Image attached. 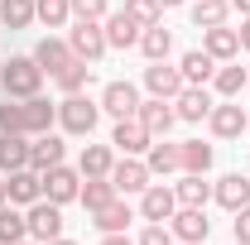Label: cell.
Segmentation results:
<instances>
[{"instance_id": "31", "label": "cell", "mask_w": 250, "mask_h": 245, "mask_svg": "<svg viewBox=\"0 0 250 245\" xmlns=\"http://www.w3.org/2000/svg\"><path fill=\"white\" fill-rule=\"evenodd\" d=\"M29 236V216H20L15 207H0V245H15Z\"/></svg>"}, {"instance_id": "15", "label": "cell", "mask_w": 250, "mask_h": 245, "mask_svg": "<svg viewBox=\"0 0 250 245\" xmlns=\"http://www.w3.org/2000/svg\"><path fill=\"white\" fill-rule=\"evenodd\" d=\"M111 144H116L121 154H149L154 135L140 125V116H130V121H116V135H111Z\"/></svg>"}, {"instance_id": "2", "label": "cell", "mask_w": 250, "mask_h": 245, "mask_svg": "<svg viewBox=\"0 0 250 245\" xmlns=\"http://www.w3.org/2000/svg\"><path fill=\"white\" fill-rule=\"evenodd\" d=\"M96 116H101V106L87 101L82 92H72V96L58 106V125L67 130V135H92V130H96Z\"/></svg>"}, {"instance_id": "41", "label": "cell", "mask_w": 250, "mask_h": 245, "mask_svg": "<svg viewBox=\"0 0 250 245\" xmlns=\"http://www.w3.org/2000/svg\"><path fill=\"white\" fill-rule=\"evenodd\" d=\"M236 245H250V207L236 212Z\"/></svg>"}, {"instance_id": "29", "label": "cell", "mask_w": 250, "mask_h": 245, "mask_svg": "<svg viewBox=\"0 0 250 245\" xmlns=\"http://www.w3.org/2000/svg\"><path fill=\"white\" fill-rule=\"evenodd\" d=\"M111 197H121L111 178H87V183H82V192H77V202H82L87 212H96V207H106Z\"/></svg>"}, {"instance_id": "6", "label": "cell", "mask_w": 250, "mask_h": 245, "mask_svg": "<svg viewBox=\"0 0 250 245\" xmlns=\"http://www.w3.org/2000/svg\"><path fill=\"white\" fill-rule=\"evenodd\" d=\"M29 236H34V241H43V245L62 236V207H58V202L39 197V202L29 207Z\"/></svg>"}, {"instance_id": "17", "label": "cell", "mask_w": 250, "mask_h": 245, "mask_svg": "<svg viewBox=\"0 0 250 245\" xmlns=\"http://www.w3.org/2000/svg\"><path fill=\"white\" fill-rule=\"evenodd\" d=\"M178 72H183V82H188V87H207V82L217 77V58H212L207 48H192V53H183Z\"/></svg>"}, {"instance_id": "24", "label": "cell", "mask_w": 250, "mask_h": 245, "mask_svg": "<svg viewBox=\"0 0 250 245\" xmlns=\"http://www.w3.org/2000/svg\"><path fill=\"white\" fill-rule=\"evenodd\" d=\"M92 216H96V231H101V236H111V231H125V226L135 221V212L125 207L121 197H111V202H106V207H96Z\"/></svg>"}, {"instance_id": "20", "label": "cell", "mask_w": 250, "mask_h": 245, "mask_svg": "<svg viewBox=\"0 0 250 245\" xmlns=\"http://www.w3.org/2000/svg\"><path fill=\"white\" fill-rule=\"evenodd\" d=\"M101 29H106V48H130V43H140V24H135L125 10L106 15V20H101Z\"/></svg>"}, {"instance_id": "16", "label": "cell", "mask_w": 250, "mask_h": 245, "mask_svg": "<svg viewBox=\"0 0 250 245\" xmlns=\"http://www.w3.org/2000/svg\"><path fill=\"white\" fill-rule=\"evenodd\" d=\"M212 92L207 87H183V92L173 96V111H178V121H207L212 116Z\"/></svg>"}, {"instance_id": "32", "label": "cell", "mask_w": 250, "mask_h": 245, "mask_svg": "<svg viewBox=\"0 0 250 245\" xmlns=\"http://www.w3.org/2000/svg\"><path fill=\"white\" fill-rule=\"evenodd\" d=\"M34 15H39V10H34V0H0V20H5L10 29H29Z\"/></svg>"}, {"instance_id": "8", "label": "cell", "mask_w": 250, "mask_h": 245, "mask_svg": "<svg viewBox=\"0 0 250 245\" xmlns=\"http://www.w3.org/2000/svg\"><path fill=\"white\" fill-rule=\"evenodd\" d=\"M149 178H154V173H149V163H140L135 154H125L121 163H111V183H116L121 197H125V192H145Z\"/></svg>"}, {"instance_id": "43", "label": "cell", "mask_w": 250, "mask_h": 245, "mask_svg": "<svg viewBox=\"0 0 250 245\" xmlns=\"http://www.w3.org/2000/svg\"><path fill=\"white\" fill-rule=\"evenodd\" d=\"M236 34H241V48H246V53H250V15H246V20H241V29H236Z\"/></svg>"}, {"instance_id": "12", "label": "cell", "mask_w": 250, "mask_h": 245, "mask_svg": "<svg viewBox=\"0 0 250 245\" xmlns=\"http://www.w3.org/2000/svg\"><path fill=\"white\" fill-rule=\"evenodd\" d=\"M145 87H149V96L173 101L188 82H183V72H178V67H168V62H149V67H145Z\"/></svg>"}, {"instance_id": "48", "label": "cell", "mask_w": 250, "mask_h": 245, "mask_svg": "<svg viewBox=\"0 0 250 245\" xmlns=\"http://www.w3.org/2000/svg\"><path fill=\"white\" fill-rule=\"evenodd\" d=\"M15 245H24V241H15Z\"/></svg>"}, {"instance_id": "23", "label": "cell", "mask_w": 250, "mask_h": 245, "mask_svg": "<svg viewBox=\"0 0 250 245\" xmlns=\"http://www.w3.org/2000/svg\"><path fill=\"white\" fill-rule=\"evenodd\" d=\"M29 168V135H0V173Z\"/></svg>"}, {"instance_id": "10", "label": "cell", "mask_w": 250, "mask_h": 245, "mask_svg": "<svg viewBox=\"0 0 250 245\" xmlns=\"http://www.w3.org/2000/svg\"><path fill=\"white\" fill-rule=\"evenodd\" d=\"M20 130L24 135H48L53 130V121H58V106L53 101H43V96H29V101H20Z\"/></svg>"}, {"instance_id": "18", "label": "cell", "mask_w": 250, "mask_h": 245, "mask_svg": "<svg viewBox=\"0 0 250 245\" xmlns=\"http://www.w3.org/2000/svg\"><path fill=\"white\" fill-rule=\"evenodd\" d=\"M202 48H207L217 62H231L236 53H241V34L226 29V24H212V29H202Z\"/></svg>"}, {"instance_id": "45", "label": "cell", "mask_w": 250, "mask_h": 245, "mask_svg": "<svg viewBox=\"0 0 250 245\" xmlns=\"http://www.w3.org/2000/svg\"><path fill=\"white\" fill-rule=\"evenodd\" d=\"M173 5H183V0H159V10H173Z\"/></svg>"}, {"instance_id": "46", "label": "cell", "mask_w": 250, "mask_h": 245, "mask_svg": "<svg viewBox=\"0 0 250 245\" xmlns=\"http://www.w3.org/2000/svg\"><path fill=\"white\" fill-rule=\"evenodd\" d=\"M48 245H77V241H62V236H58V241H48Z\"/></svg>"}, {"instance_id": "19", "label": "cell", "mask_w": 250, "mask_h": 245, "mask_svg": "<svg viewBox=\"0 0 250 245\" xmlns=\"http://www.w3.org/2000/svg\"><path fill=\"white\" fill-rule=\"evenodd\" d=\"M212 197H217L226 212H241V207H250V178H241V173H226L221 183H212Z\"/></svg>"}, {"instance_id": "38", "label": "cell", "mask_w": 250, "mask_h": 245, "mask_svg": "<svg viewBox=\"0 0 250 245\" xmlns=\"http://www.w3.org/2000/svg\"><path fill=\"white\" fill-rule=\"evenodd\" d=\"M135 245H178V241H173V231H168L164 221H149V226L140 231V241H135Z\"/></svg>"}, {"instance_id": "26", "label": "cell", "mask_w": 250, "mask_h": 245, "mask_svg": "<svg viewBox=\"0 0 250 245\" xmlns=\"http://www.w3.org/2000/svg\"><path fill=\"white\" fill-rule=\"evenodd\" d=\"M178 168H183V173H207V168H212V144L183 140V144H178Z\"/></svg>"}, {"instance_id": "9", "label": "cell", "mask_w": 250, "mask_h": 245, "mask_svg": "<svg viewBox=\"0 0 250 245\" xmlns=\"http://www.w3.org/2000/svg\"><path fill=\"white\" fill-rule=\"evenodd\" d=\"M173 212H178V192H173V187L149 183L140 192V216H145V221H168Z\"/></svg>"}, {"instance_id": "13", "label": "cell", "mask_w": 250, "mask_h": 245, "mask_svg": "<svg viewBox=\"0 0 250 245\" xmlns=\"http://www.w3.org/2000/svg\"><path fill=\"white\" fill-rule=\"evenodd\" d=\"M135 116H140V125H145L154 140H164V135L173 130V121H178V111H173L164 96H154V101H140V111H135Z\"/></svg>"}, {"instance_id": "28", "label": "cell", "mask_w": 250, "mask_h": 245, "mask_svg": "<svg viewBox=\"0 0 250 245\" xmlns=\"http://www.w3.org/2000/svg\"><path fill=\"white\" fill-rule=\"evenodd\" d=\"M168 48H173V34L164 29V24H149V29H140V53L149 62H164L168 58Z\"/></svg>"}, {"instance_id": "35", "label": "cell", "mask_w": 250, "mask_h": 245, "mask_svg": "<svg viewBox=\"0 0 250 245\" xmlns=\"http://www.w3.org/2000/svg\"><path fill=\"white\" fill-rule=\"evenodd\" d=\"M34 10H39V20H43L48 29H62L67 15H72V0H34Z\"/></svg>"}, {"instance_id": "25", "label": "cell", "mask_w": 250, "mask_h": 245, "mask_svg": "<svg viewBox=\"0 0 250 245\" xmlns=\"http://www.w3.org/2000/svg\"><path fill=\"white\" fill-rule=\"evenodd\" d=\"M111 144H87L82 149V163H77V173L82 178H111Z\"/></svg>"}, {"instance_id": "47", "label": "cell", "mask_w": 250, "mask_h": 245, "mask_svg": "<svg viewBox=\"0 0 250 245\" xmlns=\"http://www.w3.org/2000/svg\"><path fill=\"white\" fill-rule=\"evenodd\" d=\"M0 207H5V178H0Z\"/></svg>"}, {"instance_id": "5", "label": "cell", "mask_w": 250, "mask_h": 245, "mask_svg": "<svg viewBox=\"0 0 250 245\" xmlns=\"http://www.w3.org/2000/svg\"><path fill=\"white\" fill-rule=\"evenodd\" d=\"M77 192H82V173H77V168L58 163V168L43 173V197H48V202L67 207V202H77Z\"/></svg>"}, {"instance_id": "39", "label": "cell", "mask_w": 250, "mask_h": 245, "mask_svg": "<svg viewBox=\"0 0 250 245\" xmlns=\"http://www.w3.org/2000/svg\"><path fill=\"white\" fill-rule=\"evenodd\" d=\"M20 106H15V101H5V106H0V135H24V130H20Z\"/></svg>"}, {"instance_id": "3", "label": "cell", "mask_w": 250, "mask_h": 245, "mask_svg": "<svg viewBox=\"0 0 250 245\" xmlns=\"http://www.w3.org/2000/svg\"><path fill=\"white\" fill-rule=\"evenodd\" d=\"M67 48H72V58L96 62L106 53V29H101V20H77L72 34H67Z\"/></svg>"}, {"instance_id": "30", "label": "cell", "mask_w": 250, "mask_h": 245, "mask_svg": "<svg viewBox=\"0 0 250 245\" xmlns=\"http://www.w3.org/2000/svg\"><path fill=\"white\" fill-rule=\"evenodd\" d=\"M226 15H231V0H197V5H192V24H197V29L226 24Z\"/></svg>"}, {"instance_id": "34", "label": "cell", "mask_w": 250, "mask_h": 245, "mask_svg": "<svg viewBox=\"0 0 250 245\" xmlns=\"http://www.w3.org/2000/svg\"><path fill=\"white\" fill-rule=\"evenodd\" d=\"M145 163H149V173H173V168H178V144H164V140H154Z\"/></svg>"}, {"instance_id": "37", "label": "cell", "mask_w": 250, "mask_h": 245, "mask_svg": "<svg viewBox=\"0 0 250 245\" xmlns=\"http://www.w3.org/2000/svg\"><path fill=\"white\" fill-rule=\"evenodd\" d=\"M125 15L140 29H149V24H159V0H125Z\"/></svg>"}, {"instance_id": "36", "label": "cell", "mask_w": 250, "mask_h": 245, "mask_svg": "<svg viewBox=\"0 0 250 245\" xmlns=\"http://www.w3.org/2000/svg\"><path fill=\"white\" fill-rule=\"evenodd\" d=\"M212 82H217L221 96H241V87H246V67H236V62H231V67H217Z\"/></svg>"}, {"instance_id": "27", "label": "cell", "mask_w": 250, "mask_h": 245, "mask_svg": "<svg viewBox=\"0 0 250 245\" xmlns=\"http://www.w3.org/2000/svg\"><path fill=\"white\" fill-rule=\"evenodd\" d=\"M173 192H178V207H207L212 183L202 173H183V183H173Z\"/></svg>"}, {"instance_id": "7", "label": "cell", "mask_w": 250, "mask_h": 245, "mask_svg": "<svg viewBox=\"0 0 250 245\" xmlns=\"http://www.w3.org/2000/svg\"><path fill=\"white\" fill-rule=\"evenodd\" d=\"M39 197H43V173H39V168H15V173H5V202L34 207Z\"/></svg>"}, {"instance_id": "1", "label": "cell", "mask_w": 250, "mask_h": 245, "mask_svg": "<svg viewBox=\"0 0 250 245\" xmlns=\"http://www.w3.org/2000/svg\"><path fill=\"white\" fill-rule=\"evenodd\" d=\"M39 82H43V67L34 58H10L5 72H0V87H5V96H15V101L39 96Z\"/></svg>"}, {"instance_id": "33", "label": "cell", "mask_w": 250, "mask_h": 245, "mask_svg": "<svg viewBox=\"0 0 250 245\" xmlns=\"http://www.w3.org/2000/svg\"><path fill=\"white\" fill-rule=\"evenodd\" d=\"M87 82H92V62H82V58H72V62H67V67L58 72V87H62L67 96H72V92H82Z\"/></svg>"}, {"instance_id": "14", "label": "cell", "mask_w": 250, "mask_h": 245, "mask_svg": "<svg viewBox=\"0 0 250 245\" xmlns=\"http://www.w3.org/2000/svg\"><path fill=\"white\" fill-rule=\"evenodd\" d=\"M207 125H212V135H217V140H236V135H241V130H246L250 121H246V111H241V106H236V101L226 96L221 106H212Z\"/></svg>"}, {"instance_id": "42", "label": "cell", "mask_w": 250, "mask_h": 245, "mask_svg": "<svg viewBox=\"0 0 250 245\" xmlns=\"http://www.w3.org/2000/svg\"><path fill=\"white\" fill-rule=\"evenodd\" d=\"M101 245H135V241H130L125 231H111V236H101Z\"/></svg>"}, {"instance_id": "44", "label": "cell", "mask_w": 250, "mask_h": 245, "mask_svg": "<svg viewBox=\"0 0 250 245\" xmlns=\"http://www.w3.org/2000/svg\"><path fill=\"white\" fill-rule=\"evenodd\" d=\"M231 5H236V10H241V15H250V0H231Z\"/></svg>"}, {"instance_id": "21", "label": "cell", "mask_w": 250, "mask_h": 245, "mask_svg": "<svg viewBox=\"0 0 250 245\" xmlns=\"http://www.w3.org/2000/svg\"><path fill=\"white\" fill-rule=\"evenodd\" d=\"M62 163V140L48 130V135H34L29 144V168H39V173H48V168H58Z\"/></svg>"}, {"instance_id": "11", "label": "cell", "mask_w": 250, "mask_h": 245, "mask_svg": "<svg viewBox=\"0 0 250 245\" xmlns=\"http://www.w3.org/2000/svg\"><path fill=\"white\" fill-rule=\"evenodd\" d=\"M101 111L116 116V121H130V116L140 111V92H135L130 82H106V92H101Z\"/></svg>"}, {"instance_id": "4", "label": "cell", "mask_w": 250, "mask_h": 245, "mask_svg": "<svg viewBox=\"0 0 250 245\" xmlns=\"http://www.w3.org/2000/svg\"><path fill=\"white\" fill-rule=\"evenodd\" d=\"M168 231H173V241H183V245H202L207 231H212V221H207L202 207H178L168 216Z\"/></svg>"}, {"instance_id": "22", "label": "cell", "mask_w": 250, "mask_h": 245, "mask_svg": "<svg viewBox=\"0 0 250 245\" xmlns=\"http://www.w3.org/2000/svg\"><path fill=\"white\" fill-rule=\"evenodd\" d=\"M34 62H39L43 72H53V77H58L62 67L72 62V48H67V39H43V43L34 48Z\"/></svg>"}, {"instance_id": "40", "label": "cell", "mask_w": 250, "mask_h": 245, "mask_svg": "<svg viewBox=\"0 0 250 245\" xmlns=\"http://www.w3.org/2000/svg\"><path fill=\"white\" fill-rule=\"evenodd\" d=\"M77 20H106V0H72Z\"/></svg>"}]
</instances>
